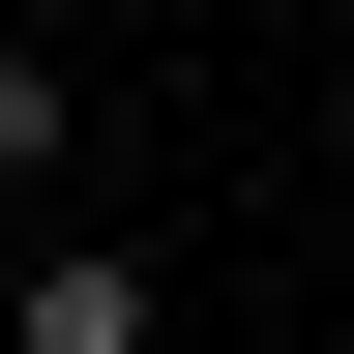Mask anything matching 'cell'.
<instances>
[{"label":"cell","instance_id":"obj_1","mask_svg":"<svg viewBox=\"0 0 354 354\" xmlns=\"http://www.w3.org/2000/svg\"><path fill=\"white\" fill-rule=\"evenodd\" d=\"M0 354H177V266H148V236H88V207H59V236L0 266Z\"/></svg>","mask_w":354,"mask_h":354},{"label":"cell","instance_id":"obj_2","mask_svg":"<svg viewBox=\"0 0 354 354\" xmlns=\"http://www.w3.org/2000/svg\"><path fill=\"white\" fill-rule=\"evenodd\" d=\"M59 177V30H0V207Z\"/></svg>","mask_w":354,"mask_h":354}]
</instances>
